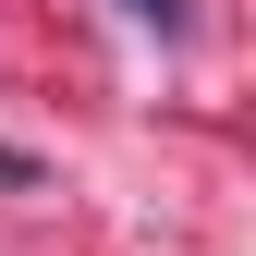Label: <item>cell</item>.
Returning <instances> with one entry per match:
<instances>
[{
  "mask_svg": "<svg viewBox=\"0 0 256 256\" xmlns=\"http://www.w3.org/2000/svg\"><path fill=\"white\" fill-rule=\"evenodd\" d=\"M134 24H158V37H183V0H122Z\"/></svg>",
  "mask_w": 256,
  "mask_h": 256,
  "instance_id": "1",
  "label": "cell"
}]
</instances>
